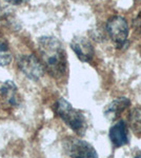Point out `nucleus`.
Segmentation results:
<instances>
[{"label": "nucleus", "instance_id": "5", "mask_svg": "<svg viewBox=\"0 0 141 158\" xmlns=\"http://www.w3.org/2000/svg\"><path fill=\"white\" fill-rule=\"evenodd\" d=\"M18 67L27 77L32 80H39L44 74L42 62L34 55H27L20 58Z\"/></svg>", "mask_w": 141, "mask_h": 158}, {"label": "nucleus", "instance_id": "10", "mask_svg": "<svg viewBox=\"0 0 141 158\" xmlns=\"http://www.w3.org/2000/svg\"><path fill=\"white\" fill-rule=\"evenodd\" d=\"M129 123L132 131L137 136L141 137V108L140 106H137V108L133 109L131 111L129 115Z\"/></svg>", "mask_w": 141, "mask_h": 158}, {"label": "nucleus", "instance_id": "9", "mask_svg": "<svg viewBox=\"0 0 141 158\" xmlns=\"http://www.w3.org/2000/svg\"><path fill=\"white\" fill-rule=\"evenodd\" d=\"M0 95L3 98L7 106H17L20 103V95L18 93V88L13 81L7 80L0 88Z\"/></svg>", "mask_w": 141, "mask_h": 158}, {"label": "nucleus", "instance_id": "11", "mask_svg": "<svg viewBox=\"0 0 141 158\" xmlns=\"http://www.w3.org/2000/svg\"><path fill=\"white\" fill-rule=\"evenodd\" d=\"M12 61V55L10 52L9 43L2 36H0V65L4 67Z\"/></svg>", "mask_w": 141, "mask_h": 158}, {"label": "nucleus", "instance_id": "7", "mask_svg": "<svg viewBox=\"0 0 141 158\" xmlns=\"http://www.w3.org/2000/svg\"><path fill=\"white\" fill-rule=\"evenodd\" d=\"M110 139L115 148L123 147L130 142V133L127 124L123 120H118L110 130Z\"/></svg>", "mask_w": 141, "mask_h": 158}, {"label": "nucleus", "instance_id": "3", "mask_svg": "<svg viewBox=\"0 0 141 158\" xmlns=\"http://www.w3.org/2000/svg\"><path fill=\"white\" fill-rule=\"evenodd\" d=\"M106 32L117 48H122L129 36V25L126 20L121 16L112 17L106 23Z\"/></svg>", "mask_w": 141, "mask_h": 158}, {"label": "nucleus", "instance_id": "8", "mask_svg": "<svg viewBox=\"0 0 141 158\" xmlns=\"http://www.w3.org/2000/svg\"><path fill=\"white\" fill-rule=\"evenodd\" d=\"M131 106V101L126 97H118L112 102L106 104L103 110L104 117L111 121H114L120 117L122 113Z\"/></svg>", "mask_w": 141, "mask_h": 158}, {"label": "nucleus", "instance_id": "2", "mask_svg": "<svg viewBox=\"0 0 141 158\" xmlns=\"http://www.w3.org/2000/svg\"><path fill=\"white\" fill-rule=\"evenodd\" d=\"M55 111L57 115L74 132H76L78 135H84V132L86 131L88 126H86L85 117L82 115L81 112L74 109L73 106L63 98L57 100L55 104Z\"/></svg>", "mask_w": 141, "mask_h": 158}, {"label": "nucleus", "instance_id": "6", "mask_svg": "<svg viewBox=\"0 0 141 158\" xmlns=\"http://www.w3.org/2000/svg\"><path fill=\"white\" fill-rule=\"evenodd\" d=\"M72 50L75 52L77 57L83 62H89L95 55L94 47L88 38L83 36H76L71 42Z\"/></svg>", "mask_w": 141, "mask_h": 158}, {"label": "nucleus", "instance_id": "4", "mask_svg": "<svg viewBox=\"0 0 141 158\" xmlns=\"http://www.w3.org/2000/svg\"><path fill=\"white\" fill-rule=\"evenodd\" d=\"M63 149L65 154L70 157H98L97 152L91 144L78 138L71 137L65 139L63 142Z\"/></svg>", "mask_w": 141, "mask_h": 158}, {"label": "nucleus", "instance_id": "13", "mask_svg": "<svg viewBox=\"0 0 141 158\" xmlns=\"http://www.w3.org/2000/svg\"><path fill=\"white\" fill-rule=\"evenodd\" d=\"M6 1L10 2V3H13V4H20V3H23V2L29 1V0H6Z\"/></svg>", "mask_w": 141, "mask_h": 158}, {"label": "nucleus", "instance_id": "12", "mask_svg": "<svg viewBox=\"0 0 141 158\" xmlns=\"http://www.w3.org/2000/svg\"><path fill=\"white\" fill-rule=\"evenodd\" d=\"M133 27H134L136 33L141 34V12L138 14V16L134 19V21H133Z\"/></svg>", "mask_w": 141, "mask_h": 158}, {"label": "nucleus", "instance_id": "1", "mask_svg": "<svg viewBox=\"0 0 141 158\" xmlns=\"http://www.w3.org/2000/svg\"><path fill=\"white\" fill-rule=\"evenodd\" d=\"M38 49L44 69L54 78L60 79L66 74L68 60L61 42L55 37H41L38 41Z\"/></svg>", "mask_w": 141, "mask_h": 158}, {"label": "nucleus", "instance_id": "14", "mask_svg": "<svg viewBox=\"0 0 141 158\" xmlns=\"http://www.w3.org/2000/svg\"><path fill=\"white\" fill-rule=\"evenodd\" d=\"M137 157H141V153H138V154H137Z\"/></svg>", "mask_w": 141, "mask_h": 158}]
</instances>
